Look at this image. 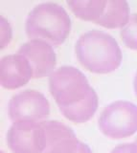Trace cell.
Segmentation results:
<instances>
[{"instance_id": "obj_1", "label": "cell", "mask_w": 137, "mask_h": 153, "mask_svg": "<svg viewBox=\"0 0 137 153\" xmlns=\"http://www.w3.org/2000/svg\"><path fill=\"white\" fill-rule=\"evenodd\" d=\"M49 90L60 112L74 123L89 121L98 109L97 93L76 67L63 65L56 69L49 76Z\"/></svg>"}, {"instance_id": "obj_2", "label": "cell", "mask_w": 137, "mask_h": 153, "mask_svg": "<svg viewBox=\"0 0 137 153\" xmlns=\"http://www.w3.org/2000/svg\"><path fill=\"white\" fill-rule=\"evenodd\" d=\"M77 59L93 73L107 74L116 70L122 62V51L111 35L93 29L83 33L75 44Z\"/></svg>"}, {"instance_id": "obj_3", "label": "cell", "mask_w": 137, "mask_h": 153, "mask_svg": "<svg viewBox=\"0 0 137 153\" xmlns=\"http://www.w3.org/2000/svg\"><path fill=\"white\" fill-rule=\"evenodd\" d=\"M26 33L32 39H41L49 44H63L71 31V19L61 5L42 2L33 8L25 21Z\"/></svg>"}, {"instance_id": "obj_4", "label": "cell", "mask_w": 137, "mask_h": 153, "mask_svg": "<svg viewBox=\"0 0 137 153\" xmlns=\"http://www.w3.org/2000/svg\"><path fill=\"white\" fill-rule=\"evenodd\" d=\"M101 132L111 139L130 137L137 131V105L127 100H116L106 105L100 114Z\"/></svg>"}, {"instance_id": "obj_5", "label": "cell", "mask_w": 137, "mask_h": 153, "mask_svg": "<svg viewBox=\"0 0 137 153\" xmlns=\"http://www.w3.org/2000/svg\"><path fill=\"white\" fill-rule=\"evenodd\" d=\"M7 143L13 153H43L45 137L41 122H15L8 129Z\"/></svg>"}, {"instance_id": "obj_6", "label": "cell", "mask_w": 137, "mask_h": 153, "mask_svg": "<svg viewBox=\"0 0 137 153\" xmlns=\"http://www.w3.org/2000/svg\"><path fill=\"white\" fill-rule=\"evenodd\" d=\"M50 114V103L36 90L26 89L13 95L8 103V116L12 121H41Z\"/></svg>"}, {"instance_id": "obj_7", "label": "cell", "mask_w": 137, "mask_h": 153, "mask_svg": "<svg viewBox=\"0 0 137 153\" xmlns=\"http://www.w3.org/2000/svg\"><path fill=\"white\" fill-rule=\"evenodd\" d=\"M17 54L24 56L33 70V78H44L53 73L57 62L56 53L51 44L41 39H30L20 46Z\"/></svg>"}, {"instance_id": "obj_8", "label": "cell", "mask_w": 137, "mask_h": 153, "mask_svg": "<svg viewBox=\"0 0 137 153\" xmlns=\"http://www.w3.org/2000/svg\"><path fill=\"white\" fill-rule=\"evenodd\" d=\"M44 130L45 147L43 153H75L80 142L71 127L61 122L41 121Z\"/></svg>"}, {"instance_id": "obj_9", "label": "cell", "mask_w": 137, "mask_h": 153, "mask_svg": "<svg viewBox=\"0 0 137 153\" xmlns=\"http://www.w3.org/2000/svg\"><path fill=\"white\" fill-rule=\"evenodd\" d=\"M33 78V70L27 59L15 54L3 56L0 61V82L6 89L24 86Z\"/></svg>"}, {"instance_id": "obj_10", "label": "cell", "mask_w": 137, "mask_h": 153, "mask_svg": "<svg viewBox=\"0 0 137 153\" xmlns=\"http://www.w3.org/2000/svg\"><path fill=\"white\" fill-rule=\"evenodd\" d=\"M130 5L125 0H106L103 16L96 24L108 29L126 26L130 20Z\"/></svg>"}, {"instance_id": "obj_11", "label": "cell", "mask_w": 137, "mask_h": 153, "mask_svg": "<svg viewBox=\"0 0 137 153\" xmlns=\"http://www.w3.org/2000/svg\"><path fill=\"white\" fill-rule=\"evenodd\" d=\"M106 0H72L67 5L76 16L86 21L96 23L103 16Z\"/></svg>"}, {"instance_id": "obj_12", "label": "cell", "mask_w": 137, "mask_h": 153, "mask_svg": "<svg viewBox=\"0 0 137 153\" xmlns=\"http://www.w3.org/2000/svg\"><path fill=\"white\" fill-rule=\"evenodd\" d=\"M121 38L127 47L137 50V13L130 14L129 22L121 31Z\"/></svg>"}, {"instance_id": "obj_13", "label": "cell", "mask_w": 137, "mask_h": 153, "mask_svg": "<svg viewBox=\"0 0 137 153\" xmlns=\"http://www.w3.org/2000/svg\"><path fill=\"white\" fill-rule=\"evenodd\" d=\"M1 48H5L12 38V28L4 17H1Z\"/></svg>"}, {"instance_id": "obj_14", "label": "cell", "mask_w": 137, "mask_h": 153, "mask_svg": "<svg viewBox=\"0 0 137 153\" xmlns=\"http://www.w3.org/2000/svg\"><path fill=\"white\" fill-rule=\"evenodd\" d=\"M110 153H137V145L135 143H124L116 146Z\"/></svg>"}, {"instance_id": "obj_15", "label": "cell", "mask_w": 137, "mask_h": 153, "mask_svg": "<svg viewBox=\"0 0 137 153\" xmlns=\"http://www.w3.org/2000/svg\"><path fill=\"white\" fill-rule=\"evenodd\" d=\"M75 153H93L91 148L89 147L86 143H84L83 142H80V145H79V147L77 151Z\"/></svg>"}, {"instance_id": "obj_16", "label": "cell", "mask_w": 137, "mask_h": 153, "mask_svg": "<svg viewBox=\"0 0 137 153\" xmlns=\"http://www.w3.org/2000/svg\"><path fill=\"white\" fill-rule=\"evenodd\" d=\"M133 86H134V91H135V94H136V96H137V72H136V74H135V76H134Z\"/></svg>"}, {"instance_id": "obj_17", "label": "cell", "mask_w": 137, "mask_h": 153, "mask_svg": "<svg viewBox=\"0 0 137 153\" xmlns=\"http://www.w3.org/2000/svg\"><path fill=\"white\" fill-rule=\"evenodd\" d=\"M135 143H136V145H137V137H136V140H135Z\"/></svg>"}, {"instance_id": "obj_18", "label": "cell", "mask_w": 137, "mask_h": 153, "mask_svg": "<svg viewBox=\"0 0 137 153\" xmlns=\"http://www.w3.org/2000/svg\"><path fill=\"white\" fill-rule=\"evenodd\" d=\"M1 153H5V152H3V151H2V152H1Z\"/></svg>"}]
</instances>
